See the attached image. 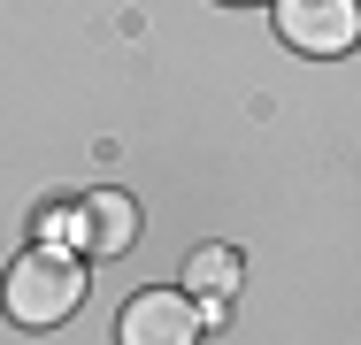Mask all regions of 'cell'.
Wrapping results in <instances>:
<instances>
[{
  "instance_id": "cell-4",
  "label": "cell",
  "mask_w": 361,
  "mask_h": 345,
  "mask_svg": "<svg viewBox=\"0 0 361 345\" xmlns=\"http://www.w3.org/2000/svg\"><path fill=\"white\" fill-rule=\"evenodd\" d=\"M192 338H200L192 291H139V299H123L116 345H192Z\"/></svg>"
},
{
  "instance_id": "cell-1",
  "label": "cell",
  "mask_w": 361,
  "mask_h": 345,
  "mask_svg": "<svg viewBox=\"0 0 361 345\" xmlns=\"http://www.w3.org/2000/svg\"><path fill=\"white\" fill-rule=\"evenodd\" d=\"M85 307V261L77 253H54V246H31L8 261V315L23 330H54Z\"/></svg>"
},
{
  "instance_id": "cell-3",
  "label": "cell",
  "mask_w": 361,
  "mask_h": 345,
  "mask_svg": "<svg viewBox=\"0 0 361 345\" xmlns=\"http://www.w3.org/2000/svg\"><path fill=\"white\" fill-rule=\"evenodd\" d=\"M277 39L292 54H346L361 39L354 0H277Z\"/></svg>"
},
{
  "instance_id": "cell-2",
  "label": "cell",
  "mask_w": 361,
  "mask_h": 345,
  "mask_svg": "<svg viewBox=\"0 0 361 345\" xmlns=\"http://www.w3.org/2000/svg\"><path fill=\"white\" fill-rule=\"evenodd\" d=\"M47 238H70V253L108 261V253H123V246L139 238V207L123 200V192H85V200L47 215Z\"/></svg>"
},
{
  "instance_id": "cell-5",
  "label": "cell",
  "mask_w": 361,
  "mask_h": 345,
  "mask_svg": "<svg viewBox=\"0 0 361 345\" xmlns=\"http://www.w3.org/2000/svg\"><path fill=\"white\" fill-rule=\"evenodd\" d=\"M185 284H192V291H208V299H223V291L238 284V253H231V246H200V253H192V269H185Z\"/></svg>"
}]
</instances>
